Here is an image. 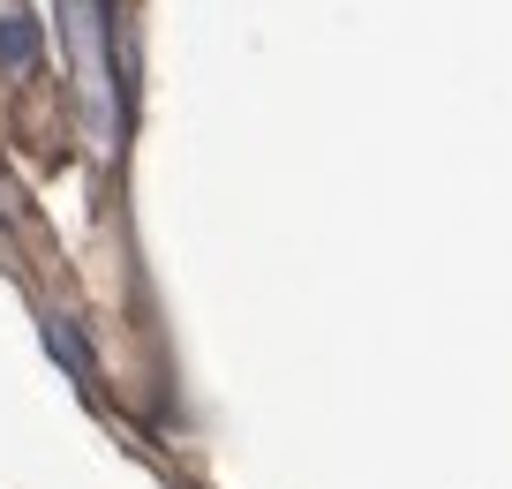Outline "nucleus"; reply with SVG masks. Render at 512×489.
<instances>
[{
    "instance_id": "nucleus-2",
    "label": "nucleus",
    "mask_w": 512,
    "mask_h": 489,
    "mask_svg": "<svg viewBox=\"0 0 512 489\" xmlns=\"http://www.w3.org/2000/svg\"><path fill=\"white\" fill-rule=\"evenodd\" d=\"M38 53H46L38 16H0V76H31Z\"/></svg>"
},
{
    "instance_id": "nucleus-1",
    "label": "nucleus",
    "mask_w": 512,
    "mask_h": 489,
    "mask_svg": "<svg viewBox=\"0 0 512 489\" xmlns=\"http://www.w3.org/2000/svg\"><path fill=\"white\" fill-rule=\"evenodd\" d=\"M61 16H68V46H76V76H83V106H91V136L121 143V98H113V8L106 0H61Z\"/></svg>"
},
{
    "instance_id": "nucleus-3",
    "label": "nucleus",
    "mask_w": 512,
    "mask_h": 489,
    "mask_svg": "<svg viewBox=\"0 0 512 489\" xmlns=\"http://www.w3.org/2000/svg\"><path fill=\"white\" fill-rule=\"evenodd\" d=\"M46 347L61 354V369H68V377H76V384L91 377V347H83V339L68 332V316H61V309H46Z\"/></svg>"
}]
</instances>
